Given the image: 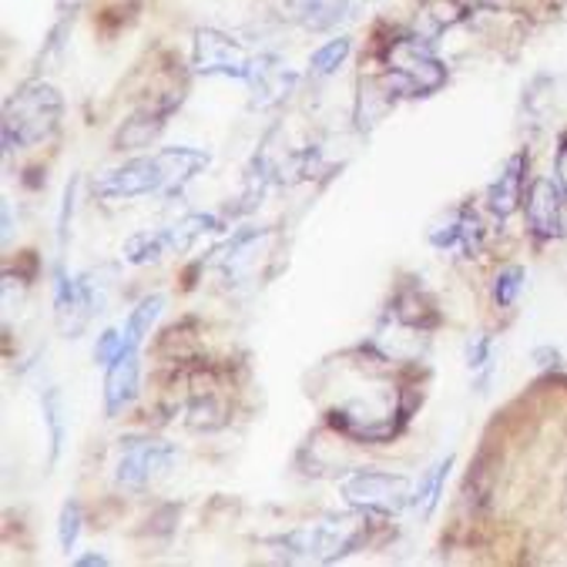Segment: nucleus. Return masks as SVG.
I'll return each instance as SVG.
<instances>
[{"label":"nucleus","instance_id":"nucleus-1","mask_svg":"<svg viewBox=\"0 0 567 567\" xmlns=\"http://www.w3.org/2000/svg\"><path fill=\"white\" fill-rule=\"evenodd\" d=\"M212 165V155L192 145L158 148L152 155H135L118 168H107L91 182L101 202H132L145 195H178L195 175Z\"/></svg>","mask_w":567,"mask_h":567},{"label":"nucleus","instance_id":"nucleus-2","mask_svg":"<svg viewBox=\"0 0 567 567\" xmlns=\"http://www.w3.org/2000/svg\"><path fill=\"white\" fill-rule=\"evenodd\" d=\"M64 118V97L54 84L31 78L18 84L4 101V122H0V135H4V152H24L34 145H44L58 135Z\"/></svg>","mask_w":567,"mask_h":567},{"label":"nucleus","instance_id":"nucleus-3","mask_svg":"<svg viewBox=\"0 0 567 567\" xmlns=\"http://www.w3.org/2000/svg\"><path fill=\"white\" fill-rule=\"evenodd\" d=\"M367 530H370V514H360V517L329 514V517L299 524L269 544L289 564H332L339 557L360 550L367 540Z\"/></svg>","mask_w":567,"mask_h":567},{"label":"nucleus","instance_id":"nucleus-4","mask_svg":"<svg viewBox=\"0 0 567 567\" xmlns=\"http://www.w3.org/2000/svg\"><path fill=\"white\" fill-rule=\"evenodd\" d=\"M386 81V87L396 97H430L446 84V68L443 61L430 51L426 41H420L416 34L410 38H396L386 48V68L380 74Z\"/></svg>","mask_w":567,"mask_h":567},{"label":"nucleus","instance_id":"nucleus-5","mask_svg":"<svg viewBox=\"0 0 567 567\" xmlns=\"http://www.w3.org/2000/svg\"><path fill=\"white\" fill-rule=\"evenodd\" d=\"M339 497L350 511L370 517H396L413 504V481L406 474L357 467L339 481Z\"/></svg>","mask_w":567,"mask_h":567},{"label":"nucleus","instance_id":"nucleus-6","mask_svg":"<svg viewBox=\"0 0 567 567\" xmlns=\"http://www.w3.org/2000/svg\"><path fill=\"white\" fill-rule=\"evenodd\" d=\"M104 312V282L94 272H68L64 262L54 269V326L64 339H78L87 322Z\"/></svg>","mask_w":567,"mask_h":567},{"label":"nucleus","instance_id":"nucleus-7","mask_svg":"<svg viewBox=\"0 0 567 567\" xmlns=\"http://www.w3.org/2000/svg\"><path fill=\"white\" fill-rule=\"evenodd\" d=\"M178 461L175 443L148 433H132L118 440V457H115V484L122 491H145L158 477H165Z\"/></svg>","mask_w":567,"mask_h":567},{"label":"nucleus","instance_id":"nucleus-8","mask_svg":"<svg viewBox=\"0 0 567 567\" xmlns=\"http://www.w3.org/2000/svg\"><path fill=\"white\" fill-rule=\"evenodd\" d=\"M252 54L229 34L215 28H198L192 41V71L198 78H229V81H249L252 74Z\"/></svg>","mask_w":567,"mask_h":567},{"label":"nucleus","instance_id":"nucleus-9","mask_svg":"<svg viewBox=\"0 0 567 567\" xmlns=\"http://www.w3.org/2000/svg\"><path fill=\"white\" fill-rule=\"evenodd\" d=\"M142 390V353L125 347L118 360H111L104 367V416L118 420L125 410H132V403L138 400Z\"/></svg>","mask_w":567,"mask_h":567},{"label":"nucleus","instance_id":"nucleus-10","mask_svg":"<svg viewBox=\"0 0 567 567\" xmlns=\"http://www.w3.org/2000/svg\"><path fill=\"white\" fill-rule=\"evenodd\" d=\"M430 246L436 252H464L467 259H474L484 246V225L477 218L474 208H453L443 221H436L426 233Z\"/></svg>","mask_w":567,"mask_h":567},{"label":"nucleus","instance_id":"nucleus-11","mask_svg":"<svg viewBox=\"0 0 567 567\" xmlns=\"http://www.w3.org/2000/svg\"><path fill=\"white\" fill-rule=\"evenodd\" d=\"M524 212L537 239H557L564 233V192L557 178H534L527 188Z\"/></svg>","mask_w":567,"mask_h":567},{"label":"nucleus","instance_id":"nucleus-12","mask_svg":"<svg viewBox=\"0 0 567 567\" xmlns=\"http://www.w3.org/2000/svg\"><path fill=\"white\" fill-rule=\"evenodd\" d=\"M249 91H252V104L256 107H276L282 104L296 84H299V74L276 54H259L252 61V74H249Z\"/></svg>","mask_w":567,"mask_h":567},{"label":"nucleus","instance_id":"nucleus-13","mask_svg":"<svg viewBox=\"0 0 567 567\" xmlns=\"http://www.w3.org/2000/svg\"><path fill=\"white\" fill-rule=\"evenodd\" d=\"M178 101L182 97H172L165 104H148L142 111H135V115L115 135V152H145L165 132V125L172 118V111L178 107Z\"/></svg>","mask_w":567,"mask_h":567},{"label":"nucleus","instance_id":"nucleus-14","mask_svg":"<svg viewBox=\"0 0 567 567\" xmlns=\"http://www.w3.org/2000/svg\"><path fill=\"white\" fill-rule=\"evenodd\" d=\"M524 178H527V155L517 152V155L507 158V165L501 168V175L487 188V208L497 218H511L520 208V202H524Z\"/></svg>","mask_w":567,"mask_h":567},{"label":"nucleus","instance_id":"nucleus-15","mask_svg":"<svg viewBox=\"0 0 567 567\" xmlns=\"http://www.w3.org/2000/svg\"><path fill=\"white\" fill-rule=\"evenodd\" d=\"M350 0H286V14L309 34L332 31L347 18Z\"/></svg>","mask_w":567,"mask_h":567},{"label":"nucleus","instance_id":"nucleus-16","mask_svg":"<svg viewBox=\"0 0 567 567\" xmlns=\"http://www.w3.org/2000/svg\"><path fill=\"white\" fill-rule=\"evenodd\" d=\"M221 233V218L212 212H188L178 221L165 225V239H168V252H188L198 239Z\"/></svg>","mask_w":567,"mask_h":567},{"label":"nucleus","instance_id":"nucleus-17","mask_svg":"<svg viewBox=\"0 0 567 567\" xmlns=\"http://www.w3.org/2000/svg\"><path fill=\"white\" fill-rule=\"evenodd\" d=\"M41 416H44V430H48V464L54 467L64 440H68V406H64V393L58 386H48L41 393Z\"/></svg>","mask_w":567,"mask_h":567},{"label":"nucleus","instance_id":"nucleus-18","mask_svg":"<svg viewBox=\"0 0 567 567\" xmlns=\"http://www.w3.org/2000/svg\"><path fill=\"white\" fill-rule=\"evenodd\" d=\"M162 309H165V296H162V292H152V296H145V299L135 302V309L128 312V319H125V326H122L125 347L142 350V343L152 336V326L162 319Z\"/></svg>","mask_w":567,"mask_h":567},{"label":"nucleus","instance_id":"nucleus-19","mask_svg":"<svg viewBox=\"0 0 567 567\" xmlns=\"http://www.w3.org/2000/svg\"><path fill=\"white\" fill-rule=\"evenodd\" d=\"M464 14L453 0H426V4L416 11V38L433 44L443 31H450Z\"/></svg>","mask_w":567,"mask_h":567},{"label":"nucleus","instance_id":"nucleus-20","mask_svg":"<svg viewBox=\"0 0 567 567\" xmlns=\"http://www.w3.org/2000/svg\"><path fill=\"white\" fill-rule=\"evenodd\" d=\"M450 467H453V457H443L440 464H433L423 477H420V484L413 487V511L420 514V520H426L433 511H436V504H440V497H443V487H446V477H450Z\"/></svg>","mask_w":567,"mask_h":567},{"label":"nucleus","instance_id":"nucleus-21","mask_svg":"<svg viewBox=\"0 0 567 567\" xmlns=\"http://www.w3.org/2000/svg\"><path fill=\"white\" fill-rule=\"evenodd\" d=\"M122 256H125V262H132V266L158 262L162 256H168L165 229H145V233L128 236V239H125V246H122Z\"/></svg>","mask_w":567,"mask_h":567},{"label":"nucleus","instance_id":"nucleus-22","mask_svg":"<svg viewBox=\"0 0 567 567\" xmlns=\"http://www.w3.org/2000/svg\"><path fill=\"white\" fill-rule=\"evenodd\" d=\"M350 51H353V38H332V41H326L322 48H316L309 54V74L312 78H332L339 68L347 64Z\"/></svg>","mask_w":567,"mask_h":567},{"label":"nucleus","instance_id":"nucleus-23","mask_svg":"<svg viewBox=\"0 0 567 567\" xmlns=\"http://www.w3.org/2000/svg\"><path fill=\"white\" fill-rule=\"evenodd\" d=\"M185 413H188L185 423L192 430H218L225 423V406L218 400H212V396H195Z\"/></svg>","mask_w":567,"mask_h":567},{"label":"nucleus","instance_id":"nucleus-24","mask_svg":"<svg viewBox=\"0 0 567 567\" xmlns=\"http://www.w3.org/2000/svg\"><path fill=\"white\" fill-rule=\"evenodd\" d=\"M467 370L474 377H481V386H487V380L494 373V343H491V336L477 332L467 343Z\"/></svg>","mask_w":567,"mask_h":567},{"label":"nucleus","instance_id":"nucleus-25","mask_svg":"<svg viewBox=\"0 0 567 567\" xmlns=\"http://www.w3.org/2000/svg\"><path fill=\"white\" fill-rule=\"evenodd\" d=\"M81 524H84L81 504H78L74 497L64 501V507H61V514H58V544H61L64 554L74 550V544H78V537H81Z\"/></svg>","mask_w":567,"mask_h":567},{"label":"nucleus","instance_id":"nucleus-26","mask_svg":"<svg viewBox=\"0 0 567 567\" xmlns=\"http://www.w3.org/2000/svg\"><path fill=\"white\" fill-rule=\"evenodd\" d=\"M520 289H524V269L520 266H507V269L497 272V279H494V299H497L501 309L514 306L517 296H520Z\"/></svg>","mask_w":567,"mask_h":567},{"label":"nucleus","instance_id":"nucleus-27","mask_svg":"<svg viewBox=\"0 0 567 567\" xmlns=\"http://www.w3.org/2000/svg\"><path fill=\"white\" fill-rule=\"evenodd\" d=\"M74 198H78V175H71V182L64 185L61 195V215H58V262H64V249H68V233H71V215H74Z\"/></svg>","mask_w":567,"mask_h":567},{"label":"nucleus","instance_id":"nucleus-28","mask_svg":"<svg viewBox=\"0 0 567 567\" xmlns=\"http://www.w3.org/2000/svg\"><path fill=\"white\" fill-rule=\"evenodd\" d=\"M122 350H125V336H122V329H104V332L97 336V343H94V363H97V367H107L111 360H118V357H122Z\"/></svg>","mask_w":567,"mask_h":567},{"label":"nucleus","instance_id":"nucleus-29","mask_svg":"<svg viewBox=\"0 0 567 567\" xmlns=\"http://www.w3.org/2000/svg\"><path fill=\"white\" fill-rule=\"evenodd\" d=\"M554 178H557V185H560V192L567 198V135L560 138V148L554 155Z\"/></svg>","mask_w":567,"mask_h":567},{"label":"nucleus","instance_id":"nucleus-30","mask_svg":"<svg viewBox=\"0 0 567 567\" xmlns=\"http://www.w3.org/2000/svg\"><path fill=\"white\" fill-rule=\"evenodd\" d=\"M111 560L104 557V554H97V550H91V554H78L74 557V567H107Z\"/></svg>","mask_w":567,"mask_h":567},{"label":"nucleus","instance_id":"nucleus-31","mask_svg":"<svg viewBox=\"0 0 567 567\" xmlns=\"http://www.w3.org/2000/svg\"><path fill=\"white\" fill-rule=\"evenodd\" d=\"M14 236V215H11V202H4V246H11Z\"/></svg>","mask_w":567,"mask_h":567}]
</instances>
